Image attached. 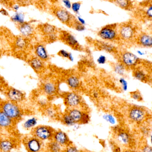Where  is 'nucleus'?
<instances>
[{
    "instance_id": "nucleus-1",
    "label": "nucleus",
    "mask_w": 152,
    "mask_h": 152,
    "mask_svg": "<svg viewBox=\"0 0 152 152\" xmlns=\"http://www.w3.org/2000/svg\"><path fill=\"white\" fill-rule=\"evenodd\" d=\"M140 32L139 26L134 20H130L118 24L120 39L126 42H135Z\"/></svg>"
},
{
    "instance_id": "nucleus-2",
    "label": "nucleus",
    "mask_w": 152,
    "mask_h": 152,
    "mask_svg": "<svg viewBox=\"0 0 152 152\" xmlns=\"http://www.w3.org/2000/svg\"><path fill=\"white\" fill-rule=\"evenodd\" d=\"M113 135L116 142L125 148H131L135 145L134 138L129 131L122 128L116 127Z\"/></svg>"
},
{
    "instance_id": "nucleus-3",
    "label": "nucleus",
    "mask_w": 152,
    "mask_h": 152,
    "mask_svg": "<svg viewBox=\"0 0 152 152\" xmlns=\"http://www.w3.org/2000/svg\"><path fill=\"white\" fill-rule=\"evenodd\" d=\"M1 111L14 121L19 120L23 116V111L18 104L9 100L1 102Z\"/></svg>"
},
{
    "instance_id": "nucleus-4",
    "label": "nucleus",
    "mask_w": 152,
    "mask_h": 152,
    "mask_svg": "<svg viewBox=\"0 0 152 152\" xmlns=\"http://www.w3.org/2000/svg\"><path fill=\"white\" fill-rule=\"evenodd\" d=\"M100 38L104 41L114 42L120 41L118 24H109L103 27L98 33Z\"/></svg>"
},
{
    "instance_id": "nucleus-5",
    "label": "nucleus",
    "mask_w": 152,
    "mask_h": 152,
    "mask_svg": "<svg viewBox=\"0 0 152 152\" xmlns=\"http://www.w3.org/2000/svg\"><path fill=\"white\" fill-rule=\"evenodd\" d=\"M54 132L51 127L40 125L33 129L32 134V135L43 142H50L53 139Z\"/></svg>"
},
{
    "instance_id": "nucleus-6",
    "label": "nucleus",
    "mask_w": 152,
    "mask_h": 152,
    "mask_svg": "<svg viewBox=\"0 0 152 152\" xmlns=\"http://www.w3.org/2000/svg\"><path fill=\"white\" fill-rule=\"evenodd\" d=\"M53 13L59 20L63 24L72 27L76 19L72 16L67 10L60 6L54 7L52 9Z\"/></svg>"
},
{
    "instance_id": "nucleus-7",
    "label": "nucleus",
    "mask_w": 152,
    "mask_h": 152,
    "mask_svg": "<svg viewBox=\"0 0 152 152\" xmlns=\"http://www.w3.org/2000/svg\"><path fill=\"white\" fill-rule=\"evenodd\" d=\"M43 142L32 135L24 138L23 143L28 152H43L45 148Z\"/></svg>"
},
{
    "instance_id": "nucleus-8",
    "label": "nucleus",
    "mask_w": 152,
    "mask_h": 152,
    "mask_svg": "<svg viewBox=\"0 0 152 152\" xmlns=\"http://www.w3.org/2000/svg\"><path fill=\"white\" fill-rule=\"evenodd\" d=\"M67 113L72 118L76 124H86L90 120L89 114L78 108H70Z\"/></svg>"
},
{
    "instance_id": "nucleus-9",
    "label": "nucleus",
    "mask_w": 152,
    "mask_h": 152,
    "mask_svg": "<svg viewBox=\"0 0 152 152\" xmlns=\"http://www.w3.org/2000/svg\"><path fill=\"white\" fill-rule=\"evenodd\" d=\"M147 113L143 108L135 106L130 108L128 112V117L132 122L141 123L146 119Z\"/></svg>"
},
{
    "instance_id": "nucleus-10",
    "label": "nucleus",
    "mask_w": 152,
    "mask_h": 152,
    "mask_svg": "<svg viewBox=\"0 0 152 152\" xmlns=\"http://www.w3.org/2000/svg\"><path fill=\"white\" fill-rule=\"evenodd\" d=\"M64 103L68 108H78L81 105L82 99L81 96L74 91L68 92L64 97Z\"/></svg>"
},
{
    "instance_id": "nucleus-11",
    "label": "nucleus",
    "mask_w": 152,
    "mask_h": 152,
    "mask_svg": "<svg viewBox=\"0 0 152 152\" xmlns=\"http://www.w3.org/2000/svg\"><path fill=\"white\" fill-rule=\"evenodd\" d=\"M120 63L125 67L132 68L136 66L139 61L137 55L129 51H124L120 56Z\"/></svg>"
},
{
    "instance_id": "nucleus-12",
    "label": "nucleus",
    "mask_w": 152,
    "mask_h": 152,
    "mask_svg": "<svg viewBox=\"0 0 152 152\" xmlns=\"http://www.w3.org/2000/svg\"><path fill=\"white\" fill-rule=\"evenodd\" d=\"M137 14L140 19L152 22V0H148V1L143 4Z\"/></svg>"
},
{
    "instance_id": "nucleus-13",
    "label": "nucleus",
    "mask_w": 152,
    "mask_h": 152,
    "mask_svg": "<svg viewBox=\"0 0 152 152\" xmlns=\"http://www.w3.org/2000/svg\"><path fill=\"white\" fill-rule=\"evenodd\" d=\"M137 45L143 48H152V35L148 32L140 31L136 39Z\"/></svg>"
},
{
    "instance_id": "nucleus-14",
    "label": "nucleus",
    "mask_w": 152,
    "mask_h": 152,
    "mask_svg": "<svg viewBox=\"0 0 152 152\" xmlns=\"http://www.w3.org/2000/svg\"><path fill=\"white\" fill-rule=\"evenodd\" d=\"M6 96L9 101L17 104L21 102L25 99L24 93L13 88H10L7 90Z\"/></svg>"
},
{
    "instance_id": "nucleus-15",
    "label": "nucleus",
    "mask_w": 152,
    "mask_h": 152,
    "mask_svg": "<svg viewBox=\"0 0 152 152\" xmlns=\"http://www.w3.org/2000/svg\"><path fill=\"white\" fill-rule=\"evenodd\" d=\"M53 140L62 147H66L72 144V142L70 140L68 135L61 130L55 131Z\"/></svg>"
},
{
    "instance_id": "nucleus-16",
    "label": "nucleus",
    "mask_w": 152,
    "mask_h": 152,
    "mask_svg": "<svg viewBox=\"0 0 152 152\" xmlns=\"http://www.w3.org/2000/svg\"><path fill=\"white\" fill-rule=\"evenodd\" d=\"M60 37L62 40L69 46L76 49L79 47V43L74 35L67 32L62 31L60 33Z\"/></svg>"
},
{
    "instance_id": "nucleus-17",
    "label": "nucleus",
    "mask_w": 152,
    "mask_h": 152,
    "mask_svg": "<svg viewBox=\"0 0 152 152\" xmlns=\"http://www.w3.org/2000/svg\"><path fill=\"white\" fill-rule=\"evenodd\" d=\"M18 28L21 36L27 38L31 37L35 34V28L32 25L28 22L18 25Z\"/></svg>"
},
{
    "instance_id": "nucleus-18",
    "label": "nucleus",
    "mask_w": 152,
    "mask_h": 152,
    "mask_svg": "<svg viewBox=\"0 0 152 152\" xmlns=\"http://www.w3.org/2000/svg\"><path fill=\"white\" fill-rule=\"evenodd\" d=\"M42 90L46 96L51 97L56 94L58 88L57 85L54 82L51 80H47L43 84Z\"/></svg>"
},
{
    "instance_id": "nucleus-19",
    "label": "nucleus",
    "mask_w": 152,
    "mask_h": 152,
    "mask_svg": "<svg viewBox=\"0 0 152 152\" xmlns=\"http://www.w3.org/2000/svg\"><path fill=\"white\" fill-rule=\"evenodd\" d=\"M34 51L36 57L39 58L43 61H46L49 59V56L47 50L44 45L43 44L38 43L35 45Z\"/></svg>"
},
{
    "instance_id": "nucleus-20",
    "label": "nucleus",
    "mask_w": 152,
    "mask_h": 152,
    "mask_svg": "<svg viewBox=\"0 0 152 152\" xmlns=\"http://www.w3.org/2000/svg\"><path fill=\"white\" fill-rule=\"evenodd\" d=\"M16 146L15 141L11 138L1 139L0 149L1 152H10Z\"/></svg>"
},
{
    "instance_id": "nucleus-21",
    "label": "nucleus",
    "mask_w": 152,
    "mask_h": 152,
    "mask_svg": "<svg viewBox=\"0 0 152 152\" xmlns=\"http://www.w3.org/2000/svg\"><path fill=\"white\" fill-rule=\"evenodd\" d=\"M14 121L8 117L4 113L1 111L0 112V126L4 129H8L12 127L14 124Z\"/></svg>"
},
{
    "instance_id": "nucleus-22",
    "label": "nucleus",
    "mask_w": 152,
    "mask_h": 152,
    "mask_svg": "<svg viewBox=\"0 0 152 152\" xmlns=\"http://www.w3.org/2000/svg\"><path fill=\"white\" fill-rule=\"evenodd\" d=\"M29 63L32 68L37 73H40L43 71L44 68V61L37 57L31 58Z\"/></svg>"
},
{
    "instance_id": "nucleus-23",
    "label": "nucleus",
    "mask_w": 152,
    "mask_h": 152,
    "mask_svg": "<svg viewBox=\"0 0 152 152\" xmlns=\"http://www.w3.org/2000/svg\"><path fill=\"white\" fill-rule=\"evenodd\" d=\"M66 83L70 89L76 90L79 88L81 86L80 79L78 76L72 75L66 79Z\"/></svg>"
},
{
    "instance_id": "nucleus-24",
    "label": "nucleus",
    "mask_w": 152,
    "mask_h": 152,
    "mask_svg": "<svg viewBox=\"0 0 152 152\" xmlns=\"http://www.w3.org/2000/svg\"><path fill=\"white\" fill-rule=\"evenodd\" d=\"M118 7L126 10H132L134 9V4L132 0H113Z\"/></svg>"
},
{
    "instance_id": "nucleus-25",
    "label": "nucleus",
    "mask_w": 152,
    "mask_h": 152,
    "mask_svg": "<svg viewBox=\"0 0 152 152\" xmlns=\"http://www.w3.org/2000/svg\"><path fill=\"white\" fill-rule=\"evenodd\" d=\"M41 32L45 35L47 37L55 34L57 32V29L54 26L49 24H44L41 25L40 27Z\"/></svg>"
},
{
    "instance_id": "nucleus-26",
    "label": "nucleus",
    "mask_w": 152,
    "mask_h": 152,
    "mask_svg": "<svg viewBox=\"0 0 152 152\" xmlns=\"http://www.w3.org/2000/svg\"><path fill=\"white\" fill-rule=\"evenodd\" d=\"M14 45L16 49L19 50H25L28 45L27 38L22 36L18 37L15 39Z\"/></svg>"
},
{
    "instance_id": "nucleus-27",
    "label": "nucleus",
    "mask_w": 152,
    "mask_h": 152,
    "mask_svg": "<svg viewBox=\"0 0 152 152\" xmlns=\"http://www.w3.org/2000/svg\"><path fill=\"white\" fill-rule=\"evenodd\" d=\"M62 147H63L52 140L49 142L46 149L48 152H61L62 151Z\"/></svg>"
},
{
    "instance_id": "nucleus-28",
    "label": "nucleus",
    "mask_w": 152,
    "mask_h": 152,
    "mask_svg": "<svg viewBox=\"0 0 152 152\" xmlns=\"http://www.w3.org/2000/svg\"><path fill=\"white\" fill-rule=\"evenodd\" d=\"M37 118L35 117H33L26 121L23 124V126L24 129L27 130L34 129L37 124Z\"/></svg>"
},
{
    "instance_id": "nucleus-29",
    "label": "nucleus",
    "mask_w": 152,
    "mask_h": 152,
    "mask_svg": "<svg viewBox=\"0 0 152 152\" xmlns=\"http://www.w3.org/2000/svg\"><path fill=\"white\" fill-rule=\"evenodd\" d=\"M12 21L17 23L18 25L23 24L25 22V17L23 13L16 12L11 18Z\"/></svg>"
},
{
    "instance_id": "nucleus-30",
    "label": "nucleus",
    "mask_w": 152,
    "mask_h": 152,
    "mask_svg": "<svg viewBox=\"0 0 152 152\" xmlns=\"http://www.w3.org/2000/svg\"><path fill=\"white\" fill-rule=\"evenodd\" d=\"M62 123L67 126H73L76 124L68 113L64 114L62 117Z\"/></svg>"
},
{
    "instance_id": "nucleus-31",
    "label": "nucleus",
    "mask_w": 152,
    "mask_h": 152,
    "mask_svg": "<svg viewBox=\"0 0 152 152\" xmlns=\"http://www.w3.org/2000/svg\"><path fill=\"white\" fill-rule=\"evenodd\" d=\"M134 76L137 79L141 81L146 80V76L145 74L142 70L136 69L134 72Z\"/></svg>"
},
{
    "instance_id": "nucleus-32",
    "label": "nucleus",
    "mask_w": 152,
    "mask_h": 152,
    "mask_svg": "<svg viewBox=\"0 0 152 152\" xmlns=\"http://www.w3.org/2000/svg\"><path fill=\"white\" fill-rule=\"evenodd\" d=\"M46 114L51 118H55L57 116V112L52 107H47L45 110Z\"/></svg>"
},
{
    "instance_id": "nucleus-33",
    "label": "nucleus",
    "mask_w": 152,
    "mask_h": 152,
    "mask_svg": "<svg viewBox=\"0 0 152 152\" xmlns=\"http://www.w3.org/2000/svg\"><path fill=\"white\" fill-rule=\"evenodd\" d=\"M100 46L102 50L111 53L114 51V47L107 43L101 42L100 44Z\"/></svg>"
},
{
    "instance_id": "nucleus-34",
    "label": "nucleus",
    "mask_w": 152,
    "mask_h": 152,
    "mask_svg": "<svg viewBox=\"0 0 152 152\" xmlns=\"http://www.w3.org/2000/svg\"><path fill=\"white\" fill-rule=\"evenodd\" d=\"M72 27L74 28L77 31L79 32H83L85 30V27L84 25H82L81 23L79 22L78 20H76L72 26Z\"/></svg>"
},
{
    "instance_id": "nucleus-35",
    "label": "nucleus",
    "mask_w": 152,
    "mask_h": 152,
    "mask_svg": "<svg viewBox=\"0 0 152 152\" xmlns=\"http://www.w3.org/2000/svg\"><path fill=\"white\" fill-rule=\"evenodd\" d=\"M138 152H152V147L147 144L143 143L140 146Z\"/></svg>"
},
{
    "instance_id": "nucleus-36",
    "label": "nucleus",
    "mask_w": 152,
    "mask_h": 152,
    "mask_svg": "<svg viewBox=\"0 0 152 152\" xmlns=\"http://www.w3.org/2000/svg\"><path fill=\"white\" fill-rule=\"evenodd\" d=\"M130 96L134 100L140 102L142 100V97L141 95V93L138 90L133 91L130 93Z\"/></svg>"
},
{
    "instance_id": "nucleus-37",
    "label": "nucleus",
    "mask_w": 152,
    "mask_h": 152,
    "mask_svg": "<svg viewBox=\"0 0 152 152\" xmlns=\"http://www.w3.org/2000/svg\"><path fill=\"white\" fill-rule=\"evenodd\" d=\"M63 152H82V151L79 150L77 148L72 145V144L68 145L65 147V149L63 150Z\"/></svg>"
},
{
    "instance_id": "nucleus-38",
    "label": "nucleus",
    "mask_w": 152,
    "mask_h": 152,
    "mask_svg": "<svg viewBox=\"0 0 152 152\" xmlns=\"http://www.w3.org/2000/svg\"><path fill=\"white\" fill-rule=\"evenodd\" d=\"M81 3L80 2H76L73 3L71 5V9L75 13H78L81 7Z\"/></svg>"
},
{
    "instance_id": "nucleus-39",
    "label": "nucleus",
    "mask_w": 152,
    "mask_h": 152,
    "mask_svg": "<svg viewBox=\"0 0 152 152\" xmlns=\"http://www.w3.org/2000/svg\"><path fill=\"white\" fill-rule=\"evenodd\" d=\"M125 67L121 63H120V64L116 65L114 69H115L116 73L121 75L124 74V68Z\"/></svg>"
},
{
    "instance_id": "nucleus-40",
    "label": "nucleus",
    "mask_w": 152,
    "mask_h": 152,
    "mask_svg": "<svg viewBox=\"0 0 152 152\" xmlns=\"http://www.w3.org/2000/svg\"><path fill=\"white\" fill-rule=\"evenodd\" d=\"M69 53H70L67 51L66 50H59V51L58 52V55L62 57V58H68L69 55Z\"/></svg>"
},
{
    "instance_id": "nucleus-41",
    "label": "nucleus",
    "mask_w": 152,
    "mask_h": 152,
    "mask_svg": "<svg viewBox=\"0 0 152 152\" xmlns=\"http://www.w3.org/2000/svg\"><path fill=\"white\" fill-rule=\"evenodd\" d=\"M103 118L105 120L107 121L108 122L110 123L113 124L115 122V119H114L112 115H109V114H106L104 115L103 116Z\"/></svg>"
},
{
    "instance_id": "nucleus-42",
    "label": "nucleus",
    "mask_w": 152,
    "mask_h": 152,
    "mask_svg": "<svg viewBox=\"0 0 152 152\" xmlns=\"http://www.w3.org/2000/svg\"><path fill=\"white\" fill-rule=\"evenodd\" d=\"M120 82L122 86L123 89L124 91H126L128 89V83L127 81L124 78H121L120 79Z\"/></svg>"
},
{
    "instance_id": "nucleus-43",
    "label": "nucleus",
    "mask_w": 152,
    "mask_h": 152,
    "mask_svg": "<svg viewBox=\"0 0 152 152\" xmlns=\"http://www.w3.org/2000/svg\"><path fill=\"white\" fill-rule=\"evenodd\" d=\"M106 61H107V59H106V57L102 55L99 56L97 60V62L101 65H103V64H105L106 63Z\"/></svg>"
},
{
    "instance_id": "nucleus-44",
    "label": "nucleus",
    "mask_w": 152,
    "mask_h": 152,
    "mask_svg": "<svg viewBox=\"0 0 152 152\" xmlns=\"http://www.w3.org/2000/svg\"><path fill=\"white\" fill-rule=\"evenodd\" d=\"M62 2L64 4V5L67 7L68 9H70L71 8V3L69 0H62Z\"/></svg>"
},
{
    "instance_id": "nucleus-45",
    "label": "nucleus",
    "mask_w": 152,
    "mask_h": 152,
    "mask_svg": "<svg viewBox=\"0 0 152 152\" xmlns=\"http://www.w3.org/2000/svg\"><path fill=\"white\" fill-rule=\"evenodd\" d=\"M121 152H138V151H135L131 148H124L122 150Z\"/></svg>"
},
{
    "instance_id": "nucleus-46",
    "label": "nucleus",
    "mask_w": 152,
    "mask_h": 152,
    "mask_svg": "<svg viewBox=\"0 0 152 152\" xmlns=\"http://www.w3.org/2000/svg\"><path fill=\"white\" fill-rule=\"evenodd\" d=\"M78 20L79 22V23H81L82 25H84V26L86 22L84 20L83 18L80 17V16H78L77 17Z\"/></svg>"
},
{
    "instance_id": "nucleus-47",
    "label": "nucleus",
    "mask_w": 152,
    "mask_h": 152,
    "mask_svg": "<svg viewBox=\"0 0 152 152\" xmlns=\"http://www.w3.org/2000/svg\"><path fill=\"white\" fill-rule=\"evenodd\" d=\"M39 105H41L42 106H45L46 105V104H47V102H46V100H41L40 101H39Z\"/></svg>"
},
{
    "instance_id": "nucleus-48",
    "label": "nucleus",
    "mask_w": 152,
    "mask_h": 152,
    "mask_svg": "<svg viewBox=\"0 0 152 152\" xmlns=\"http://www.w3.org/2000/svg\"><path fill=\"white\" fill-rule=\"evenodd\" d=\"M15 1L18 3V4H24L27 3L29 0H15Z\"/></svg>"
},
{
    "instance_id": "nucleus-49",
    "label": "nucleus",
    "mask_w": 152,
    "mask_h": 152,
    "mask_svg": "<svg viewBox=\"0 0 152 152\" xmlns=\"http://www.w3.org/2000/svg\"><path fill=\"white\" fill-rule=\"evenodd\" d=\"M1 13L3 15H4V16H8V15H9V13H8V12H7L6 10L4 9H1Z\"/></svg>"
},
{
    "instance_id": "nucleus-50",
    "label": "nucleus",
    "mask_w": 152,
    "mask_h": 152,
    "mask_svg": "<svg viewBox=\"0 0 152 152\" xmlns=\"http://www.w3.org/2000/svg\"><path fill=\"white\" fill-rule=\"evenodd\" d=\"M68 59L71 62H73L74 61V58L73 54L70 53L69 55L68 58Z\"/></svg>"
},
{
    "instance_id": "nucleus-51",
    "label": "nucleus",
    "mask_w": 152,
    "mask_h": 152,
    "mask_svg": "<svg viewBox=\"0 0 152 152\" xmlns=\"http://www.w3.org/2000/svg\"><path fill=\"white\" fill-rule=\"evenodd\" d=\"M20 8V5L19 4H14L13 6H12V8L14 11H15L17 12L18 11V10H19Z\"/></svg>"
},
{
    "instance_id": "nucleus-52",
    "label": "nucleus",
    "mask_w": 152,
    "mask_h": 152,
    "mask_svg": "<svg viewBox=\"0 0 152 152\" xmlns=\"http://www.w3.org/2000/svg\"><path fill=\"white\" fill-rule=\"evenodd\" d=\"M148 30H149V32L150 34L152 35V22L150 25H149V26H148Z\"/></svg>"
},
{
    "instance_id": "nucleus-53",
    "label": "nucleus",
    "mask_w": 152,
    "mask_h": 152,
    "mask_svg": "<svg viewBox=\"0 0 152 152\" xmlns=\"http://www.w3.org/2000/svg\"><path fill=\"white\" fill-rule=\"evenodd\" d=\"M93 96L94 98H97L98 96V93L96 92H94L93 94Z\"/></svg>"
},
{
    "instance_id": "nucleus-54",
    "label": "nucleus",
    "mask_w": 152,
    "mask_h": 152,
    "mask_svg": "<svg viewBox=\"0 0 152 152\" xmlns=\"http://www.w3.org/2000/svg\"><path fill=\"white\" fill-rule=\"evenodd\" d=\"M137 53L139 55H141V56L145 55L144 53L142 52L141 51H137Z\"/></svg>"
},
{
    "instance_id": "nucleus-55",
    "label": "nucleus",
    "mask_w": 152,
    "mask_h": 152,
    "mask_svg": "<svg viewBox=\"0 0 152 152\" xmlns=\"http://www.w3.org/2000/svg\"><path fill=\"white\" fill-rule=\"evenodd\" d=\"M50 1L52 2H55L57 1L58 0H49Z\"/></svg>"
},
{
    "instance_id": "nucleus-56",
    "label": "nucleus",
    "mask_w": 152,
    "mask_h": 152,
    "mask_svg": "<svg viewBox=\"0 0 152 152\" xmlns=\"http://www.w3.org/2000/svg\"><path fill=\"white\" fill-rule=\"evenodd\" d=\"M151 144L152 145V136H151Z\"/></svg>"
}]
</instances>
